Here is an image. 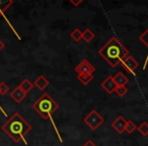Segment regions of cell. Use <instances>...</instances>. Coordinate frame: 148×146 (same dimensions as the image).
I'll return each instance as SVG.
<instances>
[{
    "label": "cell",
    "instance_id": "cell-14",
    "mask_svg": "<svg viewBox=\"0 0 148 146\" xmlns=\"http://www.w3.org/2000/svg\"><path fill=\"white\" fill-rule=\"evenodd\" d=\"M77 79H78L82 84L87 85L92 81L93 74H78L77 75Z\"/></svg>",
    "mask_w": 148,
    "mask_h": 146
},
{
    "label": "cell",
    "instance_id": "cell-13",
    "mask_svg": "<svg viewBox=\"0 0 148 146\" xmlns=\"http://www.w3.org/2000/svg\"><path fill=\"white\" fill-rule=\"evenodd\" d=\"M13 0H0V16H2L4 12L12 5Z\"/></svg>",
    "mask_w": 148,
    "mask_h": 146
},
{
    "label": "cell",
    "instance_id": "cell-22",
    "mask_svg": "<svg viewBox=\"0 0 148 146\" xmlns=\"http://www.w3.org/2000/svg\"><path fill=\"white\" fill-rule=\"evenodd\" d=\"M69 1L71 4L74 5V6H79V5L83 2V0H69Z\"/></svg>",
    "mask_w": 148,
    "mask_h": 146
},
{
    "label": "cell",
    "instance_id": "cell-19",
    "mask_svg": "<svg viewBox=\"0 0 148 146\" xmlns=\"http://www.w3.org/2000/svg\"><path fill=\"white\" fill-rule=\"evenodd\" d=\"M135 130H137V126L136 124L134 123L133 121H127V124H126V127H125V131L127 132L128 134H132Z\"/></svg>",
    "mask_w": 148,
    "mask_h": 146
},
{
    "label": "cell",
    "instance_id": "cell-3",
    "mask_svg": "<svg viewBox=\"0 0 148 146\" xmlns=\"http://www.w3.org/2000/svg\"><path fill=\"white\" fill-rule=\"evenodd\" d=\"M59 108H60L59 104L56 103V101H54V99L51 97V95H50L49 93H44V95H42L41 97L33 104V109L35 110L43 119L50 120V121H51L52 125H53V127H54V130H55L56 134H57V136H58V139H59V141L62 143L63 140H62L61 135H60L59 131H58V128H57V126H56L55 122H54V119H53V114L55 113Z\"/></svg>",
    "mask_w": 148,
    "mask_h": 146
},
{
    "label": "cell",
    "instance_id": "cell-2",
    "mask_svg": "<svg viewBox=\"0 0 148 146\" xmlns=\"http://www.w3.org/2000/svg\"><path fill=\"white\" fill-rule=\"evenodd\" d=\"M99 55L111 67L115 68L129 56V50L117 38L113 37L99 50Z\"/></svg>",
    "mask_w": 148,
    "mask_h": 146
},
{
    "label": "cell",
    "instance_id": "cell-24",
    "mask_svg": "<svg viewBox=\"0 0 148 146\" xmlns=\"http://www.w3.org/2000/svg\"><path fill=\"white\" fill-rule=\"evenodd\" d=\"M4 46H5L4 43H3V42L1 41V40H0V52H1L3 49H4Z\"/></svg>",
    "mask_w": 148,
    "mask_h": 146
},
{
    "label": "cell",
    "instance_id": "cell-6",
    "mask_svg": "<svg viewBox=\"0 0 148 146\" xmlns=\"http://www.w3.org/2000/svg\"><path fill=\"white\" fill-rule=\"evenodd\" d=\"M121 65L123 69H125L126 71H128L129 73H131V74H134V71L138 68L139 64H138V62L136 61L133 57L127 56V57L121 62Z\"/></svg>",
    "mask_w": 148,
    "mask_h": 146
},
{
    "label": "cell",
    "instance_id": "cell-4",
    "mask_svg": "<svg viewBox=\"0 0 148 146\" xmlns=\"http://www.w3.org/2000/svg\"><path fill=\"white\" fill-rule=\"evenodd\" d=\"M83 122L90 128L92 131L97 130V128L105 122V119L101 116V114L95 110H92L89 114H87L86 117L83 119Z\"/></svg>",
    "mask_w": 148,
    "mask_h": 146
},
{
    "label": "cell",
    "instance_id": "cell-11",
    "mask_svg": "<svg viewBox=\"0 0 148 146\" xmlns=\"http://www.w3.org/2000/svg\"><path fill=\"white\" fill-rule=\"evenodd\" d=\"M113 77H114V80H115L116 84H117V86H126V84L129 82L128 77L126 76L124 73H122V72H118L117 74Z\"/></svg>",
    "mask_w": 148,
    "mask_h": 146
},
{
    "label": "cell",
    "instance_id": "cell-21",
    "mask_svg": "<svg viewBox=\"0 0 148 146\" xmlns=\"http://www.w3.org/2000/svg\"><path fill=\"white\" fill-rule=\"evenodd\" d=\"M8 91H9V86H8V85H7L4 81L0 82V95H5L7 93H8Z\"/></svg>",
    "mask_w": 148,
    "mask_h": 146
},
{
    "label": "cell",
    "instance_id": "cell-17",
    "mask_svg": "<svg viewBox=\"0 0 148 146\" xmlns=\"http://www.w3.org/2000/svg\"><path fill=\"white\" fill-rule=\"evenodd\" d=\"M137 130L142 136H148V123L147 122H143L141 125L137 127Z\"/></svg>",
    "mask_w": 148,
    "mask_h": 146
},
{
    "label": "cell",
    "instance_id": "cell-5",
    "mask_svg": "<svg viewBox=\"0 0 148 146\" xmlns=\"http://www.w3.org/2000/svg\"><path fill=\"white\" fill-rule=\"evenodd\" d=\"M95 71V67L87 59H83L75 67V72L77 74H92Z\"/></svg>",
    "mask_w": 148,
    "mask_h": 146
},
{
    "label": "cell",
    "instance_id": "cell-15",
    "mask_svg": "<svg viewBox=\"0 0 148 146\" xmlns=\"http://www.w3.org/2000/svg\"><path fill=\"white\" fill-rule=\"evenodd\" d=\"M81 39L85 42V43H90L93 39H95V34L92 33V31L89 29H86L84 32H82V38Z\"/></svg>",
    "mask_w": 148,
    "mask_h": 146
},
{
    "label": "cell",
    "instance_id": "cell-10",
    "mask_svg": "<svg viewBox=\"0 0 148 146\" xmlns=\"http://www.w3.org/2000/svg\"><path fill=\"white\" fill-rule=\"evenodd\" d=\"M48 85H49V80H48L44 75H40V76L36 79L35 82H34V86L37 87L39 90H44Z\"/></svg>",
    "mask_w": 148,
    "mask_h": 146
},
{
    "label": "cell",
    "instance_id": "cell-18",
    "mask_svg": "<svg viewBox=\"0 0 148 146\" xmlns=\"http://www.w3.org/2000/svg\"><path fill=\"white\" fill-rule=\"evenodd\" d=\"M70 37H71V39L73 40L74 42H79L81 40V38H82V32L79 29H75L71 33Z\"/></svg>",
    "mask_w": 148,
    "mask_h": 146
},
{
    "label": "cell",
    "instance_id": "cell-1",
    "mask_svg": "<svg viewBox=\"0 0 148 146\" xmlns=\"http://www.w3.org/2000/svg\"><path fill=\"white\" fill-rule=\"evenodd\" d=\"M1 130L15 143L23 141L27 144L25 141V135L33 130V127L25 118L19 115V113H14L1 125Z\"/></svg>",
    "mask_w": 148,
    "mask_h": 146
},
{
    "label": "cell",
    "instance_id": "cell-12",
    "mask_svg": "<svg viewBox=\"0 0 148 146\" xmlns=\"http://www.w3.org/2000/svg\"><path fill=\"white\" fill-rule=\"evenodd\" d=\"M19 87H21V89H23V91H25V93H29V91L33 89V87H34V83L32 82L31 80H29L27 78H25V79H23V81L21 82V84L18 85Z\"/></svg>",
    "mask_w": 148,
    "mask_h": 146
},
{
    "label": "cell",
    "instance_id": "cell-7",
    "mask_svg": "<svg viewBox=\"0 0 148 146\" xmlns=\"http://www.w3.org/2000/svg\"><path fill=\"white\" fill-rule=\"evenodd\" d=\"M101 87H103V89H105L106 93H108L109 95H112L113 93H115V89L117 88V84H116L115 80H114V77L108 76L107 78L101 82Z\"/></svg>",
    "mask_w": 148,
    "mask_h": 146
},
{
    "label": "cell",
    "instance_id": "cell-23",
    "mask_svg": "<svg viewBox=\"0 0 148 146\" xmlns=\"http://www.w3.org/2000/svg\"><path fill=\"white\" fill-rule=\"evenodd\" d=\"M82 146H97V144H95V142L91 141V140H87V141L85 142Z\"/></svg>",
    "mask_w": 148,
    "mask_h": 146
},
{
    "label": "cell",
    "instance_id": "cell-20",
    "mask_svg": "<svg viewBox=\"0 0 148 146\" xmlns=\"http://www.w3.org/2000/svg\"><path fill=\"white\" fill-rule=\"evenodd\" d=\"M128 91H129V89H128L126 86H117V88L115 89V93L121 97H124L125 95H127Z\"/></svg>",
    "mask_w": 148,
    "mask_h": 146
},
{
    "label": "cell",
    "instance_id": "cell-16",
    "mask_svg": "<svg viewBox=\"0 0 148 146\" xmlns=\"http://www.w3.org/2000/svg\"><path fill=\"white\" fill-rule=\"evenodd\" d=\"M139 41H141L142 43L144 44V45L146 46V47L148 48V29H146L144 33H142L141 35L139 36ZM147 61H148V54H147V59H146V61H145V65H144V69H145V67H146V64H147Z\"/></svg>",
    "mask_w": 148,
    "mask_h": 146
},
{
    "label": "cell",
    "instance_id": "cell-9",
    "mask_svg": "<svg viewBox=\"0 0 148 146\" xmlns=\"http://www.w3.org/2000/svg\"><path fill=\"white\" fill-rule=\"evenodd\" d=\"M27 93H25L23 89L21 88L19 86H16L12 91L10 93V97L15 101L16 104H21L23 99H25Z\"/></svg>",
    "mask_w": 148,
    "mask_h": 146
},
{
    "label": "cell",
    "instance_id": "cell-8",
    "mask_svg": "<svg viewBox=\"0 0 148 146\" xmlns=\"http://www.w3.org/2000/svg\"><path fill=\"white\" fill-rule=\"evenodd\" d=\"M126 124H127V121H126L122 116H119V117L116 120H114V122L112 123V128H113L117 133L123 134L124 132H125Z\"/></svg>",
    "mask_w": 148,
    "mask_h": 146
}]
</instances>
